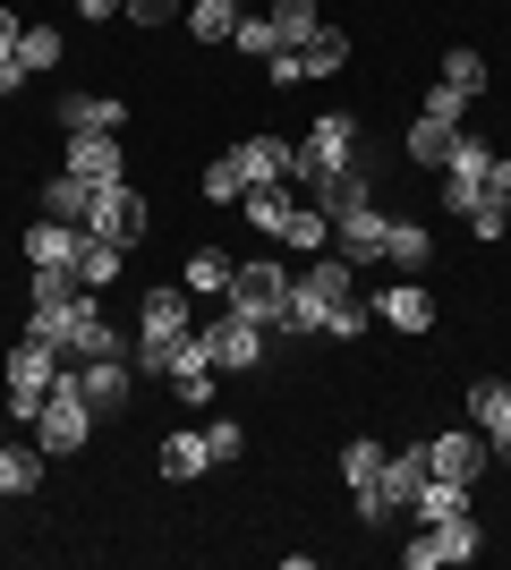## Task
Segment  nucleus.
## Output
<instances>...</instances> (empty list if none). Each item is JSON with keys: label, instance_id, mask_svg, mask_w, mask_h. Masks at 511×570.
<instances>
[{"label": "nucleus", "instance_id": "f704fd0d", "mask_svg": "<svg viewBox=\"0 0 511 570\" xmlns=\"http://www.w3.org/2000/svg\"><path fill=\"white\" fill-rule=\"evenodd\" d=\"M452 137H461V128H443V119H410V163L443 170V154H452Z\"/></svg>", "mask_w": 511, "mask_h": 570}, {"label": "nucleus", "instance_id": "b1692460", "mask_svg": "<svg viewBox=\"0 0 511 570\" xmlns=\"http://www.w3.org/2000/svg\"><path fill=\"white\" fill-rule=\"evenodd\" d=\"M384 264L426 273V264H435V230H426V222H392V230H384Z\"/></svg>", "mask_w": 511, "mask_h": 570}, {"label": "nucleus", "instance_id": "412c9836", "mask_svg": "<svg viewBox=\"0 0 511 570\" xmlns=\"http://www.w3.org/2000/svg\"><path fill=\"white\" fill-rule=\"evenodd\" d=\"M43 476H51L43 443H9V434H0V494H35Z\"/></svg>", "mask_w": 511, "mask_h": 570}, {"label": "nucleus", "instance_id": "a18cd8bd", "mask_svg": "<svg viewBox=\"0 0 511 570\" xmlns=\"http://www.w3.org/2000/svg\"><path fill=\"white\" fill-rule=\"evenodd\" d=\"M487 205H503V214H511V154H494V170H487Z\"/></svg>", "mask_w": 511, "mask_h": 570}, {"label": "nucleus", "instance_id": "49530a36", "mask_svg": "<svg viewBox=\"0 0 511 570\" xmlns=\"http://www.w3.org/2000/svg\"><path fill=\"white\" fill-rule=\"evenodd\" d=\"M120 9H128L137 26H170V9H179V0H120Z\"/></svg>", "mask_w": 511, "mask_h": 570}, {"label": "nucleus", "instance_id": "4c0bfd02", "mask_svg": "<svg viewBox=\"0 0 511 570\" xmlns=\"http://www.w3.org/2000/svg\"><path fill=\"white\" fill-rule=\"evenodd\" d=\"M461 111H469V95L452 86V77H435V86L417 95V119H443V128H461Z\"/></svg>", "mask_w": 511, "mask_h": 570}, {"label": "nucleus", "instance_id": "72a5a7b5", "mask_svg": "<svg viewBox=\"0 0 511 570\" xmlns=\"http://www.w3.org/2000/svg\"><path fill=\"white\" fill-rule=\"evenodd\" d=\"M196 188H205V205H230V214H239L247 179H239V163H230V154H214V163H205V179H196Z\"/></svg>", "mask_w": 511, "mask_h": 570}, {"label": "nucleus", "instance_id": "0eeeda50", "mask_svg": "<svg viewBox=\"0 0 511 570\" xmlns=\"http://www.w3.org/2000/svg\"><path fill=\"white\" fill-rule=\"evenodd\" d=\"M366 307H375V324H392V333H435V289L426 282H410V273H401V282H375V298H366Z\"/></svg>", "mask_w": 511, "mask_h": 570}, {"label": "nucleus", "instance_id": "423d86ee", "mask_svg": "<svg viewBox=\"0 0 511 570\" xmlns=\"http://www.w3.org/2000/svg\"><path fill=\"white\" fill-rule=\"evenodd\" d=\"M478 546H487V537H478V520H443V528H417L410 546H401V570H443V562H478Z\"/></svg>", "mask_w": 511, "mask_h": 570}, {"label": "nucleus", "instance_id": "7c9ffc66", "mask_svg": "<svg viewBox=\"0 0 511 570\" xmlns=\"http://www.w3.org/2000/svg\"><path fill=\"white\" fill-rule=\"evenodd\" d=\"M179 273H188V298H222V289H230V256H222V247H188Z\"/></svg>", "mask_w": 511, "mask_h": 570}, {"label": "nucleus", "instance_id": "7ed1b4c3", "mask_svg": "<svg viewBox=\"0 0 511 570\" xmlns=\"http://www.w3.org/2000/svg\"><path fill=\"white\" fill-rule=\"evenodd\" d=\"M86 434H95V409H86L77 375H60L43 392V409H35V443H43V460H77V452H86Z\"/></svg>", "mask_w": 511, "mask_h": 570}, {"label": "nucleus", "instance_id": "f8f14e48", "mask_svg": "<svg viewBox=\"0 0 511 570\" xmlns=\"http://www.w3.org/2000/svg\"><path fill=\"white\" fill-rule=\"evenodd\" d=\"M170 383H179V401H188V409H214V341L196 333V324L170 341Z\"/></svg>", "mask_w": 511, "mask_h": 570}, {"label": "nucleus", "instance_id": "e433bc0d", "mask_svg": "<svg viewBox=\"0 0 511 570\" xmlns=\"http://www.w3.org/2000/svg\"><path fill=\"white\" fill-rule=\"evenodd\" d=\"M18 69L35 77V69H60V26H26L18 35Z\"/></svg>", "mask_w": 511, "mask_h": 570}, {"label": "nucleus", "instance_id": "79ce46f5", "mask_svg": "<svg viewBox=\"0 0 511 570\" xmlns=\"http://www.w3.org/2000/svg\"><path fill=\"white\" fill-rule=\"evenodd\" d=\"M205 443H214V469H222V460L247 452V426H239V417H205Z\"/></svg>", "mask_w": 511, "mask_h": 570}, {"label": "nucleus", "instance_id": "c85d7f7f", "mask_svg": "<svg viewBox=\"0 0 511 570\" xmlns=\"http://www.w3.org/2000/svg\"><path fill=\"white\" fill-rule=\"evenodd\" d=\"M120 256H128V247H111V238H86V247H77V289H95V298H102V289L120 282Z\"/></svg>", "mask_w": 511, "mask_h": 570}, {"label": "nucleus", "instance_id": "ea45409f", "mask_svg": "<svg viewBox=\"0 0 511 570\" xmlns=\"http://www.w3.org/2000/svg\"><path fill=\"white\" fill-rule=\"evenodd\" d=\"M443 77H452V86H461L469 102L487 95V60H478V51H469V43H461V51H443Z\"/></svg>", "mask_w": 511, "mask_h": 570}, {"label": "nucleus", "instance_id": "39448f33", "mask_svg": "<svg viewBox=\"0 0 511 570\" xmlns=\"http://www.w3.org/2000/svg\"><path fill=\"white\" fill-rule=\"evenodd\" d=\"M358 163V119L350 111H324L316 128H298V163H291V179H333V170H350Z\"/></svg>", "mask_w": 511, "mask_h": 570}, {"label": "nucleus", "instance_id": "ddd939ff", "mask_svg": "<svg viewBox=\"0 0 511 570\" xmlns=\"http://www.w3.org/2000/svg\"><path fill=\"white\" fill-rule=\"evenodd\" d=\"M426 460H435V476H461V485H478L494 460V443L478 426H452V434H426Z\"/></svg>", "mask_w": 511, "mask_h": 570}, {"label": "nucleus", "instance_id": "f3484780", "mask_svg": "<svg viewBox=\"0 0 511 570\" xmlns=\"http://www.w3.org/2000/svg\"><path fill=\"white\" fill-rule=\"evenodd\" d=\"M137 333L179 341V333H188V289H179V282H154L146 298H137Z\"/></svg>", "mask_w": 511, "mask_h": 570}, {"label": "nucleus", "instance_id": "de8ad7c7", "mask_svg": "<svg viewBox=\"0 0 511 570\" xmlns=\"http://www.w3.org/2000/svg\"><path fill=\"white\" fill-rule=\"evenodd\" d=\"M18 35H26V18H18V9H0V60H18Z\"/></svg>", "mask_w": 511, "mask_h": 570}, {"label": "nucleus", "instance_id": "dca6fc26", "mask_svg": "<svg viewBox=\"0 0 511 570\" xmlns=\"http://www.w3.org/2000/svg\"><path fill=\"white\" fill-rule=\"evenodd\" d=\"M60 128H69V137H120L128 102L120 95H60Z\"/></svg>", "mask_w": 511, "mask_h": 570}, {"label": "nucleus", "instance_id": "a19ab883", "mask_svg": "<svg viewBox=\"0 0 511 570\" xmlns=\"http://www.w3.org/2000/svg\"><path fill=\"white\" fill-rule=\"evenodd\" d=\"M366 324H375V307H366V298H341V307L324 315V333H333V341H358Z\"/></svg>", "mask_w": 511, "mask_h": 570}, {"label": "nucleus", "instance_id": "6ab92c4d", "mask_svg": "<svg viewBox=\"0 0 511 570\" xmlns=\"http://www.w3.org/2000/svg\"><path fill=\"white\" fill-rule=\"evenodd\" d=\"M154 469H163L170 476V485H188V476H205V469H214V443H205V426H179V434H163V452H154Z\"/></svg>", "mask_w": 511, "mask_h": 570}, {"label": "nucleus", "instance_id": "c9c22d12", "mask_svg": "<svg viewBox=\"0 0 511 570\" xmlns=\"http://www.w3.org/2000/svg\"><path fill=\"white\" fill-rule=\"evenodd\" d=\"M273 26H282V51H298L324 18H316V0H273Z\"/></svg>", "mask_w": 511, "mask_h": 570}, {"label": "nucleus", "instance_id": "aec40b11", "mask_svg": "<svg viewBox=\"0 0 511 570\" xmlns=\"http://www.w3.org/2000/svg\"><path fill=\"white\" fill-rule=\"evenodd\" d=\"M77 247H86V230H77V222H35V230H26V264H60V273H77Z\"/></svg>", "mask_w": 511, "mask_h": 570}, {"label": "nucleus", "instance_id": "20e7f679", "mask_svg": "<svg viewBox=\"0 0 511 570\" xmlns=\"http://www.w3.org/2000/svg\"><path fill=\"white\" fill-rule=\"evenodd\" d=\"M487 170H494V145L461 128V137H452V154H443V196H435V205H443L452 222H469L478 205H487Z\"/></svg>", "mask_w": 511, "mask_h": 570}, {"label": "nucleus", "instance_id": "6e6552de", "mask_svg": "<svg viewBox=\"0 0 511 570\" xmlns=\"http://www.w3.org/2000/svg\"><path fill=\"white\" fill-rule=\"evenodd\" d=\"M205 341H214V375H247V366L265 357V324H256V315H230V307L205 324Z\"/></svg>", "mask_w": 511, "mask_h": 570}, {"label": "nucleus", "instance_id": "4be33fe9", "mask_svg": "<svg viewBox=\"0 0 511 570\" xmlns=\"http://www.w3.org/2000/svg\"><path fill=\"white\" fill-rule=\"evenodd\" d=\"M316 205L324 214H350V205H375V170H366V154L350 170H333V179H316Z\"/></svg>", "mask_w": 511, "mask_h": 570}, {"label": "nucleus", "instance_id": "1a4fd4ad", "mask_svg": "<svg viewBox=\"0 0 511 570\" xmlns=\"http://www.w3.org/2000/svg\"><path fill=\"white\" fill-rule=\"evenodd\" d=\"M86 238H111V247H137V238H146V196L128 188H102L95 196V214H86Z\"/></svg>", "mask_w": 511, "mask_h": 570}, {"label": "nucleus", "instance_id": "9d476101", "mask_svg": "<svg viewBox=\"0 0 511 570\" xmlns=\"http://www.w3.org/2000/svg\"><path fill=\"white\" fill-rule=\"evenodd\" d=\"M384 230H392L384 205H350V214H333V256H350L366 273V264H384Z\"/></svg>", "mask_w": 511, "mask_h": 570}, {"label": "nucleus", "instance_id": "5701e85b", "mask_svg": "<svg viewBox=\"0 0 511 570\" xmlns=\"http://www.w3.org/2000/svg\"><path fill=\"white\" fill-rule=\"evenodd\" d=\"M95 179H77V170H60V179H51V188H43V214L51 222H77V230H86V214H95Z\"/></svg>", "mask_w": 511, "mask_h": 570}, {"label": "nucleus", "instance_id": "a211bd4d", "mask_svg": "<svg viewBox=\"0 0 511 570\" xmlns=\"http://www.w3.org/2000/svg\"><path fill=\"white\" fill-rule=\"evenodd\" d=\"M461 511H469V485H461V476H426V485L410 494V511H401V520L443 528V520H461Z\"/></svg>", "mask_w": 511, "mask_h": 570}, {"label": "nucleus", "instance_id": "3c124183", "mask_svg": "<svg viewBox=\"0 0 511 570\" xmlns=\"http://www.w3.org/2000/svg\"><path fill=\"white\" fill-rule=\"evenodd\" d=\"M18 86H26V69H18V60H0V95H18Z\"/></svg>", "mask_w": 511, "mask_h": 570}, {"label": "nucleus", "instance_id": "4468645a", "mask_svg": "<svg viewBox=\"0 0 511 570\" xmlns=\"http://www.w3.org/2000/svg\"><path fill=\"white\" fill-rule=\"evenodd\" d=\"M230 163H239L247 188H291L298 145H291V137H239V145H230Z\"/></svg>", "mask_w": 511, "mask_h": 570}, {"label": "nucleus", "instance_id": "37998d69", "mask_svg": "<svg viewBox=\"0 0 511 570\" xmlns=\"http://www.w3.org/2000/svg\"><path fill=\"white\" fill-rule=\"evenodd\" d=\"M128 366H137V375H170V341L137 333V341H128Z\"/></svg>", "mask_w": 511, "mask_h": 570}, {"label": "nucleus", "instance_id": "a878e982", "mask_svg": "<svg viewBox=\"0 0 511 570\" xmlns=\"http://www.w3.org/2000/svg\"><path fill=\"white\" fill-rule=\"evenodd\" d=\"M282 247H298V256H324V247H333V214H324V205H291V222H282Z\"/></svg>", "mask_w": 511, "mask_h": 570}, {"label": "nucleus", "instance_id": "09e8293b", "mask_svg": "<svg viewBox=\"0 0 511 570\" xmlns=\"http://www.w3.org/2000/svg\"><path fill=\"white\" fill-rule=\"evenodd\" d=\"M77 18H95V26H102V18H120V0H77Z\"/></svg>", "mask_w": 511, "mask_h": 570}, {"label": "nucleus", "instance_id": "9b49d317", "mask_svg": "<svg viewBox=\"0 0 511 570\" xmlns=\"http://www.w3.org/2000/svg\"><path fill=\"white\" fill-rule=\"evenodd\" d=\"M77 392H86L95 417H120V409L137 401V366H128V357H86V366H77Z\"/></svg>", "mask_w": 511, "mask_h": 570}, {"label": "nucleus", "instance_id": "f257e3e1", "mask_svg": "<svg viewBox=\"0 0 511 570\" xmlns=\"http://www.w3.org/2000/svg\"><path fill=\"white\" fill-rule=\"evenodd\" d=\"M341 298H358V264L350 256H316L307 273H291V315H282V333L324 341V315H333Z\"/></svg>", "mask_w": 511, "mask_h": 570}, {"label": "nucleus", "instance_id": "8fccbe9b", "mask_svg": "<svg viewBox=\"0 0 511 570\" xmlns=\"http://www.w3.org/2000/svg\"><path fill=\"white\" fill-rule=\"evenodd\" d=\"M487 443H494V460H503V469H511V417H503V426L487 434Z\"/></svg>", "mask_w": 511, "mask_h": 570}, {"label": "nucleus", "instance_id": "2f4dec72", "mask_svg": "<svg viewBox=\"0 0 511 570\" xmlns=\"http://www.w3.org/2000/svg\"><path fill=\"white\" fill-rule=\"evenodd\" d=\"M291 205H298L291 188H247V196H239V214L256 222V230H265V238H282V222H291Z\"/></svg>", "mask_w": 511, "mask_h": 570}, {"label": "nucleus", "instance_id": "bb28decb", "mask_svg": "<svg viewBox=\"0 0 511 570\" xmlns=\"http://www.w3.org/2000/svg\"><path fill=\"white\" fill-rule=\"evenodd\" d=\"M461 417H469V426H478V434H494V426H503V417H511V383L478 375V383H469V401H461Z\"/></svg>", "mask_w": 511, "mask_h": 570}, {"label": "nucleus", "instance_id": "c03bdc74", "mask_svg": "<svg viewBox=\"0 0 511 570\" xmlns=\"http://www.w3.org/2000/svg\"><path fill=\"white\" fill-rule=\"evenodd\" d=\"M503 230H511V214H503V205H478V214H469V238H487V247H494Z\"/></svg>", "mask_w": 511, "mask_h": 570}, {"label": "nucleus", "instance_id": "cd10ccee", "mask_svg": "<svg viewBox=\"0 0 511 570\" xmlns=\"http://www.w3.org/2000/svg\"><path fill=\"white\" fill-rule=\"evenodd\" d=\"M239 9L247 0H188V35L196 43H230V35H239Z\"/></svg>", "mask_w": 511, "mask_h": 570}, {"label": "nucleus", "instance_id": "58836bf2", "mask_svg": "<svg viewBox=\"0 0 511 570\" xmlns=\"http://www.w3.org/2000/svg\"><path fill=\"white\" fill-rule=\"evenodd\" d=\"M26 298H35V307H69V298H77V273H60V264H35Z\"/></svg>", "mask_w": 511, "mask_h": 570}, {"label": "nucleus", "instance_id": "473e14b6", "mask_svg": "<svg viewBox=\"0 0 511 570\" xmlns=\"http://www.w3.org/2000/svg\"><path fill=\"white\" fill-rule=\"evenodd\" d=\"M230 43H239L247 60H273V51H282V26H273V9H239V35H230Z\"/></svg>", "mask_w": 511, "mask_h": 570}, {"label": "nucleus", "instance_id": "393cba45", "mask_svg": "<svg viewBox=\"0 0 511 570\" xmlns=\"http://www.w3.org/2000/svg\"><path fill=\"white\" fill-rule=\"evenodd\" d=\"M298 69L307 77H341L350 69V35H341V26H316V35L298 43Z\"/></svg>", "mask_w": 511, "mask_h": 570}, {"label": "nucleus", "instance_id": "f03ea898", "mask_svg": "<svg viewBox=\"0 0 511 570\" xmlns=\"http://www.w3.org/2000/svg\"><path fill=\"white\" fill-rule=\"evenodd\" d=\"M222 307H230V315H256L265 333H282V315H291V264H282V256H247V264H230Z\"/></svg>", "mask_w": 511, "mask_h": 570}, {"label": "nucleus", "instance_id": "2eb2a0df", "mask_svg": "<svg viewBox=\"0 0 511 570\" xmlns=\"http://www.w3.org/2000/svg\"><path fill=\"white\" fill-rule=\"evenodd\" d=\"M60 170L95 179V188H120V179H128V154H120V137H69V145H60Z\"/></svg>", "mask_w": 511, "mask_h": 570}, {"label": "nucleus", "instance_id": "c756f323", "mask_svg": "<svg viewBox=\"0 0 511 570\" xmlns=\"http://www.w3.org/2000/svg\"><path fill=\"white\" fill-rule=\"evenodd\" d=\"M384 443H375V434H350V443H341V460H333V469H341V485H350V494H358V485H366V476H384Z\"/></svg>", "mask_w": 511, "mask_h": 570}]
</instances>
